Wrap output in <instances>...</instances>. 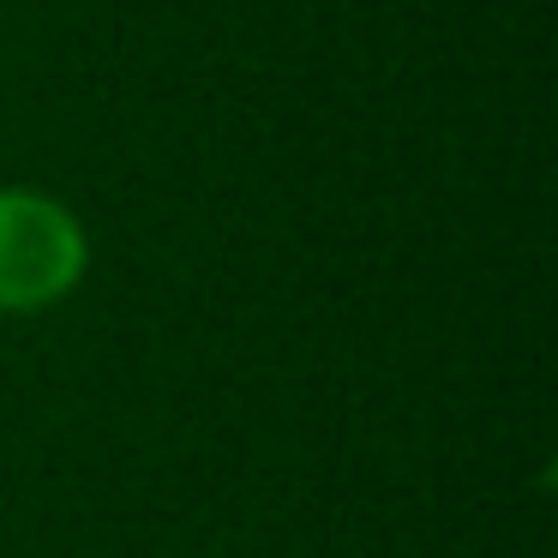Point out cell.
I'll return each instance as SVG.
<instances>
[{
    "label": "cell",
    "mask_w": 558,
    "mask_h": 558,
    "mask_svg": "<svg viewBox=\"0 0 558 558\" xmlns=\"http://www.w3.org/2000/svg\"><path fill=\"white\" fill-rule=\"evenodd\" d=\"M90 241L78 217L49 193L0 186V313H37L78 289Z\"/></svg>",
    "instance_id": "1"
}]
</instances>
